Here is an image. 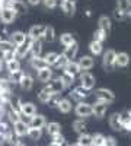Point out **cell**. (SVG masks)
I'll return each mask as SVG.
<instances>
[{
	"mask_svg": "<svg viewBox=\"0 0 131 146\" xmlns=\"http://www.w3.org/2000/svg\"><path fill=\"white\" fill-rule=\"evenodd\" d=\"M95 96H96L98 101H103L106 104H111L115 101V94L111 89H106V88H99L95 91Z\"/></svg>",
	"mask_w": 131,
	"mask_h": 146,
	"instance_id": "obj_1",
	"label": "cell"
},
{
	"mask_svg": "<svg viewBox=\"0 0 131 146\" xmlns=\"http://www.w3.org/2000/svg\"><path fill=\"white\" fill-rule=\"evenodd\" d=\"M95 83H96V79H95V76L92 75V73H89V72H83L82 73V76H80V86L83 89H86V91L93 89Z\"/></svg>",
	"mask_w": 131,
	"mask_h": 146,
	"instance_id": "obj_2",
	"label": "cell"
},
{
	"mask_svg": "<svg viewBox=\"0 0 131 146\" xmlns=\"http://www.w3.org/2000/svg\"><path fill=\"white\" fill-rule=\"evenodd\" d=\"M74 113L77 117L80 118H86V117H90L92 115V104H88V102H83L80 101L76 108H74Z\"/></svg>",
	"mask_w": 131,
	"mask_h": 146,
	"instance_id": "obj_3",
	"label": "cell"
},
{
	"mask_svg": "<svg viewBox=\"0 0 131 146\" xmlns=\"http://www.w3.org/2000/svg\"><path fill=\"white\" fill-rule=\"evenodd\" d=\"M115 57H117V53L114 50H106L103 53L102 63H103L105 70H112L115 67Z\"/></svg>",
	"mask_w": 131,
	"mask_h": 146,
	"instance_id": "obj_4",
	"label": "cell"
},
{
	"mask_svg": "<svg viewBox=\"0 0 131 146\" xmlns=\"http://www.w3.org/2000/svg\"><path fill=\"white\" fill-rule=\"evenodd\" d=\"M106 111H108V104L103 101H96L95 104H92V115H95L96 118H102Z\"/></svg>",
	"mask_w": 131,
	"mask_h": 146,
	"instance_id": "obj_5",
	"label": "cell"
},
{
	"mask_svg": "<svg viewBox=\"0 0 131 146\" xmlns=\"http://www.w3.org/2000/svg\"><path fill=\"white\" fill-rule=\"evenodd\" d=\"M16 13L13 12V9L12 7H2L0 9V21H2L3 23H6V25H9V23H12L15 19H16Z\"/></svg>",
	"mask_w": 131,
	"mask_h": 146,
	"instance_id": "obj_6",
	"label": "cell"
},
{
	"mask_svg": "<svg viewBox=\"0 0 131 146\" xmlns=\"http://www.w3.org/2000/svg\"><path fill=\"white\" fill-rule=\"evenodd\" d=\"M19 113L22 117H32L37 114V107H35L32 102H20L19 105Z\"/></svg>",
	"mask_w": 131,
	"mask_h": 146,
	"instance_id": "obj_7",
	"label": "cell"
},
{
	"mask_svg": "<svg viewBox=\"0 0 131 146\" xmlns=\"http://www.w3.org/2000/svg\"><path fill=\"white\" fill-rule=\"evenodd\" d=\"M28 130H29V126L26 121L23 120H19L13 124V133L16 137H23V136H28Z\"/></svg>",
	"mask_w": 131,
	"mask_h": 146,
	"instance_id": "obj_8",
	"label": "cell"
},
{
	"mask_svg": "<svg viewBox=\"0 0 131 146\" xmlns=\"http://www.w3.org/2000/svg\"><path fill=\"white\" fill-rule=\"evenodd\" d=\"M45 124H47V120H45V117H44L42 114H35V115H32V117L29 118V123H28L29 127H32V129H41V130L45 127Z\"/></svg>",
	"mask_w": 131,
	"mask_h": 146,
	"instance_id": "obj_9",
	"label": "cell"
},
{
	"mask_svg": "<svg viewBox=\"0 0 131 146\" xmlns=\"http://www.w3.org/2000/svg\"><path fill=\"white\" fill-rule=\"evenodd\" d=\"M26 40H28V35H26L25 32H22V31H15V32L10 34V42L15 44L16 47L25 44Z\"/></svg>",
	"mask_w": 131,
	"mask_h": 146,
	"instance_id": "obj_10",
	"label": "cell"
},
{
	"mask_svg": "<svg viewBox=\"0 0 131 146\" xmlns=\"http://www.w3.org/2000/svg\"><path fill=\"white\" fill-rule=\"evenodd\" d=\"M44 31H45L44 25H34V27H31V29L28 32V38L29 40H41L44 35Z\"/></svg>",
	"mask_w": 131,
	"mask_h": 146,
	"instance_id": "obj_11",
	"label": "cell"
},
{
	"mask_svg": "<svg viewBox=\"0 0 131 146\" xmlns=\"http://www.w3.org/2000/svg\"><path fill=\"white\" fill-rule=\"evenodd\" d=\"M77 64H79L80 70L88 72V70H90V69L95 66V60H93L90 56H82V57H80V60L77 62Z\"/></svg>",
	"mask_w": 131,
	"mask_h": 146,
	"instance_id": "obj_12",
	"label": "cell"
},
{
	"mask_svg": "<svg viewBox=\"0 0 131 146\" xmlns=\"http://www.w3.org/2000/svg\"><path fill=\"white\" fill-rule=\"evenodd\" d=\"M37 78H38V80L42 82V83H48V82L53 80V70H51L50 67L41 69V70H38V73H37Z\"/></svg>",
	"mask_w": 131,
	"mask_h": 146,
	"instance_id": "obj_13",
	"label": "cell"
},
{
	"mask_svg": "<svg viewBox=\"0 0 131 146\" xmlns=\"http://www.w3.org/2000/svg\"><path fill=\"white\" fill-rule=\"evenodd\" d=\"M120 120H121V126H122V130L131 131V111L125 110V111L120 113Z\"/></svg>",
	"mask_w": 131,
	"mask_h": 146,
	"instance_id": "obj_14",
	"label": "cell"
},
{
	"mask_svg": "<svg viewBox=\"0 0 131 146\" xmlns=\"http://www.w3.org/2000/svg\"><path fill=\"white\" fill-rule=\"evenodd\" d=\"M29 44H31V40H26L25 44H22V45H18L15 47V58H23L28 53H29Z\"/></svg>",
	"mask_w": 131,
	"mask_h": 146,
	"instance_id": "obj_15",
	"label": "cell"
},
{
	"mask_svg": "<svg viewBox=\"0 0 131 146\" xmlns=\"http://www.w3.org/2000/svg\"><path fill=\"white\" fill-rule=\"evenodd\" d=\"M19 85L23 91H31L32 86H34V78L31 75H26V73H23L20 80H19Z\"/></svg>",
	"mask_w": 131,
	"mask_h": 146,
	"instance_id": "obj_16",
	"label": "cell"
},
{
	"mask_svg": "<svg viewBox=\"0 0 131 146\" xmlns=\"http://www.w3.org/2000/svg\"><path fill=\"white\" fill-rule=\"evenodd\" d=\"M77 51H79V44H77V42H74V44H71V45H68V47H66V48H64L63 56L68 60V62H71V60H73V58L76 57Z\"/></svg>",
	"mask_w": 131,
	"mask_h": 146,
	"instance_id": "obj_17",
	"label": "cell"
},
{
	"mask_svg": "<svg viewBox=\"0 0 131 146\" xmlns=\"http://www.w3.org/2000/svg\"><path fill=\"white\" fill-rule=\"evenodd\" d=\"M53 91H51V88H50V85L48 86H45L39 94H38V100H39V102H42V104H48L50 101H51V98H53Z\"/></svg>",
	"mask_w": 131,
	"mask_h": 146,
	"instance_id": "obj_18",
	"label": "cell"
},
{
	"mask_svg": "<svg viewBox=\"0 0 131 146\" xmlns=\"http://www.w3.org/2000/svg\"><path fill=\"white\" fill-rule=\"evenodd\" d=\"M45 127H47V133H48L51 137H54V136H57V135H60V133H61V124L57 123V121L47 123Z\"/></svg>",
	"mask_w": 131,
	"mask_h": 146,
	"instance_id": "obj_19",
	"label": "cell"
},
{
	"mask_svg": "<svg viewBox=\"0 0 131 146\" xmlns=\"http://www.w3.org/2000/svg\"><path fill=\"white\" fill-rule=\"evenodd\" d=\"M29 51L32 53V57H39V54L42 51V41L41 40H31Z\"/></svg>",
	"mask_w": 131,
	"mask_h": 146,
	"instance_id": "obj_20",
	"label": "cell"
},
{
	"mask_svg": "<svg viewBox=\"0 0 131 146\" xmlns=\"http://www.w3.org/2000/svg\"><path fill=\"white\" fill-rule=\"evenodd\" d=\"M98 25H99V29H102L106 35L111 32V28H112V22L108 16H101L99 21H98Z\"/></svg>",
	"mask_w": 131,
	"mask_h": 146,
	"instance_id": "obj_21",
	"label": "cell"
},
{
	"mask_svg": "<svg viewBox=\"0 0 131 146\" xmlns=\"http://www.w3.org/2000/svg\"><path fill=\"white\" fill-rule=\"evenodd\" d=\"M60 5H61L63 12L67 16H73L76 13V5L74 3H70V2H67V0H60Z\"/></svg>",
	"mask_w": 131,
	"mask_h": 146,
	"instance_id": "obj_22",
	"label": "cell"
},
{
	"mask_svg": "<svg viewBox=\"0 0 131 146\" xmlns=\"http://www.w3.org/2000/svg\"><path fill=\"white\" fill-rule=\"evenodd\" d=\"M130 64V56L127 53H118L115 57V66L118 67H127Z\"/></svg>",
	"mask_w": 131,
	"mask_h": 146,
	"instance_id": "obj_23",
	"label": "cell"
},
{
	"mask_svg": "<svg viewBox=\"0 0 131 146\" xmlns=\"http://www.w3.org/2000/svg\"><path fill=\"white\" fill-rule=\"evenodd\" d=\"M109 126H111V129H112V130H115V131L122 130L121 120H120V113H114V114L109 117Z\"/></svg>",
	"mask_w": 131,
	"mask_h": 146,
	"instance_id": "obj_24",
	"label": "cell"
},
{
	"mask_svg": "<svg viewBox=\"0 0 131 146\" xmlns=\"http://www.w3.org/2000/svg\"><path fill=\"white\" fill-rule=\"evenodd\" d=\"M12 9L16 15H25L28 12V7L26 5L22 2V0H13V5H12Z\"/></svg>",
	"mask_w": 131,
	"mask_h": 146,
	"instance_id": "obj_25",
	"label": "cell"
},
{
	"mask_svg": "<svg viewBox=\"0 0 131 146\" xmlns=\"http://www.w3.org/2000/svg\"><path fill=\"white\" fill-rule=\"evenodd\" d=\"M50 88H51V91H53V94H57V95H60L64 89H66V86H64V83L61 82V79L60 78H57V79H54L51 83H50Z\"/></svg>",
	"mask_w": 131,
	"mask_h": 146,
	"instance_id": "obj_26",
	"label": "cell"
},
{
	"mask_svg": "<svg viewBox=\"0 0 131 146\" xmlns=\"http://www.w3.org/2000/svg\"><path fill=\"white\" fill-rule=\"evenodd\" d=\"M57 108L60 110L63 114H68V113L71 111V108H73V105H71V101H70V100H67V98H61L60 101H58Z\"/></svg>",
	"mask_w": 131,
	"mask_h": 146,
	"instance_id": "obj_27",
	"label": "cell"
},
{
	"mask_svg": "<svg viewBox=\"0 0 131 146\" xmlns=\"http://www.w3.org/2000/svg\"><path fill=\"white\" fill-rule=\"evenodd\" d=\"M64 72L66 73H68V75H71V76H76V75H79V73L82 72L80 70V67H79V64H77V62H68L67 64H66V67H64Z\"/></svg>",
	"mask_w": 131,
	"mask_h": 146,
	"instance_id": "obj_28",
	"label": "cell"
},
{
	"mask_svg": "<svg viewBox=\"0 0 131 146\" xmlns=\"http://www.w3.org/2000/svg\"><path fill=\"white\" fill-rule=\"evenodd\" d=\"M88 95H89V94H88L86 89H83L82 86H77V88L73 89V92H71V98H73V100H77V101L80 102L82 100H85Z\"/></svg>",
	"mask_w": 131,
	"mask_h": 146,
	"instance_id": "obj_29",
	"label": "cell"
},
{
	"mask_svg": "<svg viewBox=\"0 0 131 146\" xmlns=\"http://www.w3.org/2000/svg\"><path fill=\"white\" fill-rule=\"evenodd\" d=\"M6 67H7L10 75L12 73H16V72H20V62L16 58H12L9 62H6Z\"/></svg>",
	"mask_w": 131,
	"mask_h": 146,
	"instance_id": "obj_30",
	"label": "cell"
},
{
	"mask_svg": "<svg viewBox=\"0 0 131 146\" xmlns=\"http://www.w3.org/2000/svg\"><path fill=\"white\" fill-rule=\"evenodd\" d=\"M60 42L64 45V47H68L71 44H74L76 40H74V35L73 34H70V32H64L60 35Z\"/></svg>",
	"mask_w": 131,
	"mask_h": 146,
	"instance_id": "obj_31",
	"label": "cell"
},
{
	"mask_svg": "<svg viewBox=\"0 0 131 146\" xmlns=\"http://www.w3.org/2000/svg\"><path fill=\"white\" fill-rule=\"evenodd\" d=\"M31 66L35 69V70H41V69H45V67H48L45 63V60L42 57H32L31 58Z\"/></svg>",
	"mask_w": 131,
	"mask_h": 146,
	"instance_id": "obj_32",
	"label": "cell"
},
{
	"mask_svg": "<svg viewBox=\"0 0 131 146\" xmlns=\"http://www.w3.org/2000/svg\"><path fill=\"white\" fill-rule=\"evenodd\" d=\"M76 143H77L79 146H92V135L82 133V135H79Z\"/></svg>",
	"mask_w": 131,
	"mask_h": 146,
	"instance_id": "obj_33",
	"label": "cell"
},
{
	"mask_svg": "<svg viewBox=\"0 0 131 146\" xmlns=\"http://www.w3.org/2000/svg\"><path fill=\"white\" fill-rule=\"evenodd\" d=\"M73 130L77 133V135L85 133V130H86V123H85V120H83V118L74 120V121H73Z\"/></svg>",
	"mask_w": 131,
	"mask_h": 146,
	"instance_id": "obj_34",
	"label": "cell"
},
{
	"mask_svg": "<svg viewBox=\"0 0 131 146\" xmlns=\"http://www.w3.org/2000/svg\"><path fill=\"white\" fill-rule=\"evenodd\" d=\"M0 51L2 54H6V53H13L15 51V47L10 41H6V40H0Z\"/></svg>",
	"mask_w": 131,
	"mask_h": 146,
	"instance_id": "obj_35",
	"label": "cell"
},
{
	"mask_svg": "<svg viewBox=\"0 0 131 146\" xmlns=\"http://www.w3.org/2000/svg\"><path fill=\"white\" fill-rule=\"evenodd\" d=\"M42 58L45 60V63H47V66H48V67H50V66H54L55 62H57V58H58V53L50 51V53H47Z\"/></svg>",
	"mask_w": 131,
	"mask_h": 146,
	"instance_id": "obj_36",
	"label": "cell"
},
{
	"mask_svg": "<svg viewBox=\"0 0 131 146\" xmlns=\"http://www.w3.org/2000/svg\"><path fill=\"white\" fill-rule=\"evenodd\" d=\"M42 38L47 41V42H53L54 38H55V31L53 27H45V31H44V35H42Z\"/></svg>",
	"mask_w": 131,
	"mask_h": 146,
	"instance_id": "obj_37",
	"label": "cell"
},
{
	"mask_svg": "<svg viewBox=\"0 0 131 146\" xmlns=\"http://www.w3.org/2000/svg\"><path fill=\"white\" fill-rule=\"evenodd\" d=\"M89 50H90V53H92L93 56H99V54H102L103 47H102V44H101V42L92 41V42L89 44Z\"/></svg>",
	"mask_w": 131,
	"mask_h": 146,
	"instance_id": "obj_38",
	"label": "cell"
},
{
	"mask_svg": "<svg viewBox=\"0 0 131 146\" xmlns=\"http://www.w3.org/2000/svg\"><path fill=\"white\" fill-rule=\"evenodd\" d=\"M7 117H9V121L10 123H16V121H19V120H22V115H20V113L19 111H16V110H13V108H10L9 111H7Z\"/></svg>",
	"mask_w": 131,
	"mask_h": 146,
	"instance_id": "obj_39",
	"label": "cell"
},
{
	"mask_svg": "<svg viewBox=\"0 0 131 146\" xmlns=\"http://www.w3.org/2000/svg\"><path fill=\"white\" fill-rule=\"evenodd\" d=\"M103 142H105V136L102 133L92 135V146H103Z\"/></svg>",
	"mask_w": 131,
	"mask_h": 146,
	"instance_id": "obj_40",
	"label": "cell"
},
{
	"mask_svg": "<svg viewBox=\"0 0 131 146\" xmlns=\"http://www.w3.org/2000/svg\"><path fill=\"white\" fill-rule=\"evenodd\" d=\"M28 136H29L31 140H39L41 136H42V130L41 129H32V127H29Z\"/></svg>",
	"mask_w": 131,
	"mask_h": 146,
	"instance_id": "obj_41",
	"label": "cell"
},
{
	"mask_svg": "<svg viewBox=\"0 0 131 146\" xmlns=\"http://www.w3.org/2000/svg\"><path fill=\"white\" fill-rule=\"evenodd\" d=\"M60 79H61V82L64 83V86H66V88L71 86V85H73V82H74V76L68 75V73H66V72H63V75L60 76Z\"/></svg>",
	"mask_w": 131,
	"mask_h": 146,
	"instance_id": "obj_42",
	"label": "cell"
},
{
	"mask_svg": "<svg viewBox=\"0 0 131 146\" xmlns=\"http://www.w3.org/2000/svg\"><path fill=\"white\" fill-rule=\"evenodd\" d=\"M106 36H108V35H106L102 29L98 28L96 31L93 32V41H96V42H101V44H102V42L106 40Z\"/></svg>",
	"mask_w": 131,
	"mask_h": 146,
	"instance_id": "obj_43",
	"label": "cell"
},
{
	"mask_svg": "<svg viewBox=\"0 0 131 146\" xmlns=\"http://www.w3.org/2000/svg\"><path fill=\"white\" fill-rule=\"evenodd\" d=\"M118 2V9H121L124 13H127V12L131 9V0H117Z\"/></svg>",
	"mask_w": 131,
	"mask_h": 146,
	"instance_id": "obj_44",
	"label": "cell"
},
{
	"mask_svg": "<svg viewBox=\"0 0 131 146\" xmlns=\"http://www.w3.org/2000/svg\"><path fill=\"white\" fill-rule=\"evenodd\" d=\"M67 63H68V60H67L63 54H58V58H57V62H55L54 66H55L57 69H64Z\"/></svg>",
	"mask_w": 131,
	"mask_h": 146,
	"instance_id": "obj_45",
	"label": "cell"
},
{
	"mask_svg": "<svg viewBox=\"0 0 131 146\" xmlns=\"http://www.w3.org/2000/svg\"><path fill=\"white\" fill-rule=\"evenodd\" d=\"M41 3L44 5L45 9H55L58 5V0H42Z\"/></svg>",
	"mask_w": 131,
	"mask_h": 146,
	"instance_id": "obj_46",
	"label": "cell"
},
{
	"mask_svg": "<svg viewBox=\"0 0 131 146\" xmlns=\"http://www.w3.org/2000/svg\"><path fill=\"white\" fill-rule=\"evenodd\" d=\"M3 137H5V143H7V145H15V142H16V137L13 136V133H12V131L6 133Z\"/></svg>",
	"mask_w": 131,
	"mask_h": 146,
	"instance_id": "obj_47",
	"label": "cell"
},
{
	"mask_svg": "<svg viewBox=\"0 0 131 146\" xmlns=\"http://www.w3.org/2000/svg\"><path fill=\"white\" fill-rule=\"evenodd\" d=\"M103 146H117V140H115V137H112V136H106V137H105V142H103Z\"/></svg>",
	"mask_w": 131,
	"mask_h": 146,
	"instance_id": "obj_48",
	"label": "cell"
},
{
	"mask_svg": "<svg viewBox=\"0 0 131 146\" xmlns=\"http://www.w3.org/2000/svg\"><path fill=\"white\" fill-rule=\"evenodd\" d=\"M53 142L54 143H58V145H66V139H64V136L61 135V133H60V135H57V136H54L53 137Z\"/></svg>",
	"mask_w": 131,
	"mask_h": 146,
	"instance_id": "obj_49",
	"label": "cell"
},
{
	"mask_svg": "<svg viewBox=\"0 0 131 146\" xmlns=\"http://www.w3.org/2000/svg\"><path fill=\"white\" fill-rule=\"evenodd\" d=\"M114 16H115V19H118V21H122V19L125 18V13H124L121 9L117 7V9L114 10Z\"/></svg>",
	"mask_w": 131,
	"mask_h": 146,
	"instance_id": "obj_50",
	"label": "cell"
},
{
	"mask_svg": "<svg viewBox=\"0 0 131 146\" xmlns=\"http://www.w3.org/2000/svg\"><path fill=\"white\" fill-rule=\"evenodd\" d=\"M41 2L42 0H28V3L31 6H38V5H41Z\"/></svg>",
	"mask_w": 131,
	"mask_h": 146,
	"instance_id": "obj_51",
	"label": "cell"
},
{
	"mask_svg": "<svg viewBox=\"0 0 131 146\" xmlns=\"http://www.w3.org/2000/svg\"><path fill=\"white\" fill-rule=\"evenodd\" d=\"M13 146H26V145H25V143H23V142H20V140H16Z\"/></svg>",
	"mask_w": 131,
	"mask_h": 146,
	"instance_id": "obj_52",
	"label": "cell"
},
{
	"mask_svg": "<svg viewBox=\"0 0 131 146\" xmlns=\"http://www.w3.org/2000/svg\"><path fill=\"white\" fill-rule=\"evenodd\" d=\"M2 69H3V58L0 57V70H2Z\"/></svg>",
	"mask_w": 131,
	"mask_h": 146,
	"instance_id": "obj_53",
	"label": "cell"
},
{
	"mask_svg": "<svg viewBox=\"0 0 131 146\" xmlns=\"http://www.w3.org/2000/svg\"><path fill=\"white\" fill-rule=\"evenodd\" d=\"M48 146H61V145H58V143H54V142H51Z\"/></svg>",
	"mask_w": 131,
	"mask_h": 146,
	"instance_id": "obj_54",
	"label": "cell"
},
{
	"mask_svg": "<svg viewBox=\"0 0 131 146\" xmlns=\"http://www.w3.org/2000/svg\"><path fill=\"white\" fill-rule=\"evenodd\" d=\"M70 146H79V145L77 143H73V145H70Z\"/></svg>",
	"mask_w": 131,
	"mask_h": 146,
	"instance_id": "obj_55",
	"label": "cell"
}]
</instances>
